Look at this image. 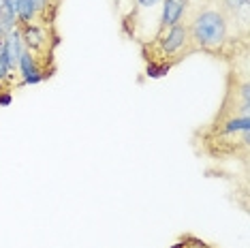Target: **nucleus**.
<instances>
[{"mask_svg":"<svg viewBox=\"0 0 250 248\" xmlns=\"http://www.w3.org/2000/svg\"><path fill=\"white\" fill-rule=\"evenodd\" d=\"M21 0H0V4H4V7H9L13 13H18V7H20Z\"/></svg>","mask_w":250,"mask_h":248,"instance_id":"9b49d317","label":"nucleus"},{"mask_svg":"<svg viewBox=\"0 0 250 248\" xmlns=\"http://www.w3.org/2000/svg\"><path fill=\"white\" fill-rule=\"evenodd\" d=\"M13 30H18V18L9 7L0 4V37H7Z\"/></svg>","mask_w":250,"mask_h":248,"instance_id":"6e6552de","label":"nucleus"},{"mask_svg":"<svg viewBox=\"0 0 250 248\" xmlns=\"http://www.w3.org/2000/svg\"><path fill=\"white\" fill-rule=\"evenodd\" d=\"M18 32H20L24 49L41 66L45 75L52 77L56 73V49L60 45V35H58L56 24L35 21V24L18 28Z\"/></svg>","mask_w":250,"mask_h":248,"instance_id":"20e7f679","label":"nucleus"},{"mask_svg":"<svg viewBox=\"0 0 250 248\" xmlns=\"http://www.w3.org/2000/svg\"><path fill=\"white\" fill-rule=\"evenodd\" d=\"M139 47H141V58L146 62V71L152 77L165 75L173 66H178L180 62H184L188 56L197 54L195 45L190 41L188 26L184 21L158 30L147 41H141Z\"/></svg>","mask_w":250,"mask_h":248,"instance_id":"7ed1b4c3","label":"nucleus"},{"mask_svg":"<svg viewBox=\"0 0 250 248\" xmlns=\"http://www.w3.org/2000/svg\"><path fill=\"white\" fill-rule=\"evenodd\" d=\"M244 60V58H242ZM250 111V83H248V69L246 60L229 62V73H227L225 83V97L214 118L225 120V118H242Z\"/></svg>","mask_w":250,"mask_h":248,"instance_id":"39448f33","label":"nucleus"},{"mask_svg":"<svg viewBox=\"0 0 250 248\" xmlns=\"http://www.w3.org/2000/svg\"><path fill=\"white\" fill-rule=\"evenodd\" d=\"M192 144L199 154L212 161H244L248 159L250 145V118H212L206 126L197 128Z\"/></svg>","mask_w":250,"mask_h":248,"instance_id":"f03ea898","label":"nucleus"},{"mask_svg":"<svg viewBox=\"0 0 250 248\" xmlns=\"http://www.w3.org/2000/svg\"><path fill=\"white\" fill-rule=\"evenodd\" d=\"M173 248H214L212 244H208V242L195 238V235H184V238H180V242L175 244Z\"/></svg>","mask_w":250,"mask_h":248,"instance_id":"1a4fd4ad","label":"nucleus"},{"mask_svg":"<svg viewBox=\"0 0 250 248\" xmlns=\"http://www.w3.org/2000/svg\"><path fill=\"white\" fill-rule=\"evenodd\" d=\"M18 71H20V77H21V82H24V86H28V83H41L45 80H49L47 75L43 73V69L37 64L35 60H32V56L26 52H21L20 56V64H18Z\"/></svg>","mask_w":250,"mask_h":248,"instance_id":"0eeeda50","label":"nucleus"},{"mask_svg":"<svg viewBox=\"0 0 250 248\" xmlns=\"http://www.w3.org/2000/svg\"><path fill=\"white\" fill-rule=\"evenodd\" d=\"M0 43H2V37H0Z\"/></svg>","mask_w":250,"mask_h":248,"instance_id":"f8f14e48","label":"nucleus"},{"mask_svg":"<svg viewBox=\"0 0 250 248\" xmlns=\"http://www.w3.org/2000/svg\"><path fill=\"white\" fill-rule=\"evenodd\" d=\"M195 52L225 60L227 64L248 58V35H242L220 11L216 0H190L184 15Z\"/></svg>","mask_w":250,"mask_h":248,"instance_id":"f257e3e1","label":"nucleus"},{"mask_svg":"<svg viewBox=\"0 0 250 248\" xmlns=\"http://www.w3.org/2000/svg\"><path fill=\"white\" fill-rule=\"evenodd\" d=\"M188 4H190V0H163L161 2V15H158V24H156L158 30L184 21V15H186V11H188Z\"/></svg>","mask_w":250,"mask_h":248,"instance_id":"423d86ee","label":"nucleus"},{"mask_svg":"<svg viewBox=\"0 0 250 248\" xmlns=\"http://www.w3.org/2000/svg\"><path fill=\"white\" fill-rule=\"evenodd\" d=\"M135 7H137V11L141 9H152V7H161L163 0H133Z\"/></svg>","mask_w":250,"mask_h":248,"instance_id":"9d476101","label":"nucleus"}]
</instances>
